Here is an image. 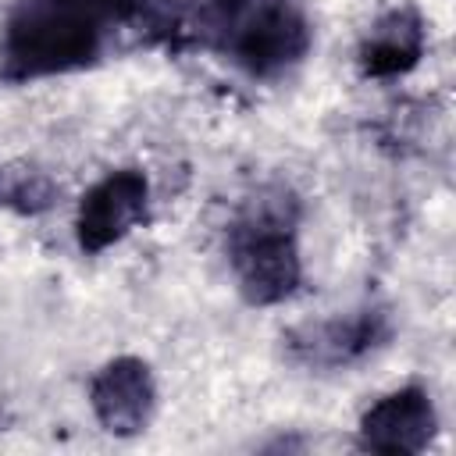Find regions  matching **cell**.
Wrapping results in <instances>:
<instances>
[{
	"instance_id": "1",
	"label": "cell",
	"mask_w": 456,
	"mask_h": 456,
	"mask_svg": "<svg viewBox=\"0 0 456 456\" xmlns=\"http://www.w3.org/2000/svg\"><path fill=\"white\" fill-rule=\"evenodd\" d=\"M160 11V0H18L0 32V75L32 82L89 68L114 32L153 28Z\"/></svg>"
},
{
	"instance_id": "2",
	"label": "cell",
	"mask_w": 456,
	"mask_h": 456,
	"mask_svg": "<svg viewBox=\"0 0 456 456\" xmlns=\"http://www.w3.org/2000/svg\"><path fill=\"white\" fill-rule=\"evenodd\" d=\"M164 39H185L224 53L253 78H278L296 68L310 43V21L296 0H200L189 11H164Z\"/></svg>"
},
{
	"instance_id": "3",
	"label": "cell",
	"mask_w": 456,
	"mask_h": 456,
	"mask_svg": "<svg viewBox=\"0 0 456 456\" xmlns=\"http://www.w3.org/2000/svg\"><path fill=\"white\" fill-rule=\"evenodd\" d=\"M228 264L239 292L253 306H274L299 289L303 264L296 246V200L285 189L246 200L228 228Z\"/></svg>"
},
{
	"instance_id": "4",
	"label": "cell",
	"mask_w": 456,
	"mask_h": 456,
	"mask_svg": "<svg viewBox=\"0 0 456 456\" xmlns=\"http://www.w3.org/2000/svg\"><path fill=\"white\" fill-rule=\"evenodd\" d=\"M150 210V182L135 167H121L103 175L78 203L75 214V239L82 253H103L107 246L121 242L146 221Z\"/></svg>"
},
{
	"instance_id": "5",
	"label": "cell",
	"mask_w": 456,
	"mask_h": 456,
	"mask_svg": "<svg viewBox=\"0 0 456 456\" xmlns=\"http://www.w3.org/2000/svg\"><path fill=\"white\" fill-rule=\"evenodd\" d=\"M392 335L388 314L378 306H363L353 314H338L328 321H314V324H299L296 331H289L285 346L292 353V360L306 363V367H353L363 356H370L374 349H381Z\"/></svg>"
},
{
	"instance_id": "6",
	"label": "cell",
	"mask_w": 456,
	"mask_h": 456,
	"mask_svg": "<svg viewBox=\"0 0 456 456\" xmlns=\"http://www.w3.org/2000/svg\"><path fill=\"white\" fill-rule=\"evenodd\" d=\"M89 406L100 428L118 438H132L146 431L157 406V385L150 367L139 356L107 360L89 381Z\"/></svg>"
},
{
	"instance_id": "7",
	"label": "cell",
	"mask_w": 456,
	"mask_h": 456,
	"mask_svg": "<svg viewBox=\"0 0 456 456\" xmlns=\"http://www.w3.org/2000/svg\"><path fill=\"white\" fill-rule=\"evenodd\" d=\"M438 417L428 388L403 385L378 403H370L360 417V449L370 452H392V456H413L424 452L435 438Z\"/></svg>"
},
{
	"instance_id": "8",
	"label": "cell",
	"mask_w": 456,
	"mask_h": 456,
	"mask_svg": "<svg viewBox=\"0 0 456 456\" xmlns=\"http://www.w3.org/2000/svg\"><path fill=\"white\" fill-rule=\"evenodd\" d=\"M424 46H428L424 18L410 4H399V7L385 11L367 28V36L356 50L360 75L363 78H399L420 64Z\"/></svg>"
},
{
	"instance_id": "9",
	"label": "cell",
	"mask_w": 456,
	"mask_h": 456,
	"mask_svg": "<svg viewBox=\"0 0 456 456\" xmlns=\"http://www.w3.org/2000/svg\"><path fill=\"white\" fill-rule=\"evenodd\" d=\"M57 200V182L25 160L0 164V207H11L18 214H39Z\"/></svg>"
}]
</instances>
